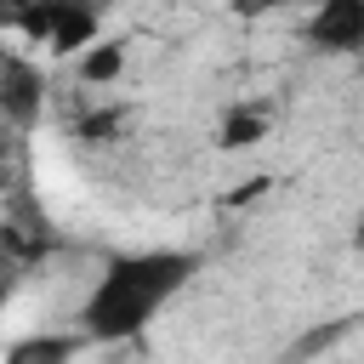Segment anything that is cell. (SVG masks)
<instances>
[{"instance_id": "cell-11", "label": "cell", "mask_w": 364, "mask_h": 364, "mask_svg": "<svg viewBox=\"0 0 364 364\" xmlns=\"http://www.w3.org/2000/svg\"><path fill=\"white\" fill-rule=\"evenodd\" d=\"M267 188H273V176H250L239 193H228V205H250V199H256V193H267Z\"/></svg>"}, {"instance_id": "cell-2", "label": "cell", "mask_w": 364, "mask_h": 364, "mask_svg": "<svg viewBox=\"0 0 364 364\" xmlns=\"http://www.w3.org/2000/svg\"><path fill=\"white\" fill-rule=\"evenodd\" d=\"M307 46L330 57H358L364 51V0H318L307 17Z\"/></svg>"}, {"instance_id": "cell-13", "label": "cell", "mask_w": 364, "mask_h": 364, "mask_svg": "<svg viewBox=\"0 0 364 364\" xmlns=\"http://www.w3.org/2000/svg\"><path fill=\"white\" fill-rule=\"evenodd\" d=\"M353 250H358V256H364V216H358V222H353Z\"/></svg>"}, {"instance_id": "cell-8", "label": "cell", "mask_w": 364, "mask_h": 364, "mask_svg": "<svg viewBox=\"0 0 364 364\" xmlns=\"http://www.w3.org/2000/svg\"><path fill=\"white\" fill-rule=\"evenodd\" d=\"M119 74H125V46H119V40H97V46L80 51V80H85V85H108V80H119Z\"/></svg>"}, {"instance_id": "cell-12", "label": "cell", "mask_w": 364, "mask_h": 364, "mask_svg": "<svg viewBox=\"0 0 364 364\" xmlns=\"http://www.w3.org/2000/svg\"><path fill=\"white\" fill-rule=\"evenodd\" d=\"M267 6H279V0H233V11H245V17H256V11H267Z\"/></svg>"}, {"instance_id": "cell-3", "label": "cell", "mask_w": 364, "mask_h": 364, "mask_svg": "<svg viewBox=\"0 0 364 364\" xmlns=\"http://www.w3.org/2000/svg\"><path fill=\"white\" fill-rule=\"evenodd\" d=\"M0 108L17 131H34L46 114V74L34 63H23L17 51H6V68H0Z\"/></svg>"}, {"instance_id": "cell-5", "label": "cell", "mask_w": 364, "mask_h": 364, "mask_svg": "<svg viewBox=\"0 0 364 364\" xmlns=\"http://www.w3.org/2000/svg\"><path fill=\"white\" fill-rule=\"evenodd\" d=\"M80 347H91V336H28V341H11L6 347V364H63L74 358Z\"/></svg>"}, {"instance_id": "cell-1", "label": "cell", "mask_w": 364, "mask_h": 364, "mask_svg": "<svg viewBox=\"0 0 364 364\" xmlns=\"http://www.w3.org/2000/svg\"><path fill=\"white\" fill-rule=\"evenodd\" d=\"M199 250H131V256H114L102 267V279L91 284L85 307H80V330L102 347L114 341H131L142 336L159 307L199 273Z\"/></svg>"}, {"instance_id": "cell-4", "label": "cell", "mask_w": 364, "mask_h": 364, "mask_svg": "<svg viewBox=\"0 0 364 364\" xmlns=\"http://www.w3.org/2000/svg\"><path fill=\"white\" fill-rule=\"evenodd\" d=\"M97 40H102V11L68 0V6H63V23H57V34H51L46 51H57V57H80V51L97 46Z\"/></svg>"}, {"instance_id": "cell-7", "label": "cell", "mask_w": 364, "mask_h": 364, "mask_svg": "<svg viewBox=\"0 0 364 364\" xmlns=\"http://www.w3.org/2000/svg\"><path fill=\"white\" fill-rule=\"evenodd\" d=\"M63 6H68V0H23L17 17H11V28H17L28 46H51V34H57V23H63Z\"/></svg>"}, {"instance_id": "cell-9", "label": "cell", "mask_w": 364, "mask_h": 364, "mask_svg": "<svg viewBox=\"0 0 364 364\" xmlns=\"http://www.w3.org/2000/svg\"><path fill=\"white\" fill-rule=\"evenodd\" d=\"M358 324H364L358 313H341V318H330V324H313V330H301V336L290 341V358H313V353H330V347H336V341H347Z\"/></svg>"}, {"instance_id": "cell-6", "label": "cell", "mask_w": 364, "mask_h": 364, "mask_svg": "<svg viewBox=\"0 0 364 364\" xmlns=\"http://www.w3.org/2000/svg\"><path fill=\"white\" fill-rule=\"evenodd\" d=\"M262 136H267V114H262V108H228L222 125H216V148H222V154H245V148H256Z\"/></svg>"}, {"instance_id": "cell-14", "label": "cell", "mask_w": 364, "mask_h": 364, "mask_svg": "<svg viewBox=\"0 0 364 364\" xmlns=\"http://www.w3.org/2000/svg\"><path fill=\"white\" fill-rule=\"evenodd\" d=\"M80 6H97V11H108V6H114V0H80Z\"/></svg>"}, {"instance_id": "cell-10", "label": "cell", "mask_w": 364, "mask_h": 364, "mask_svg": "<svg viewBox=\"0 0 364 364\" xmlns=\"http://www.w3.org/2000/svg\"><path fill=\"white\" fill-rule=\"evenodd\" d=\"M119 119H125V108H97V114H85V119L74 125V136H80V142H114Z\"/></svg>"}]
</instances>
